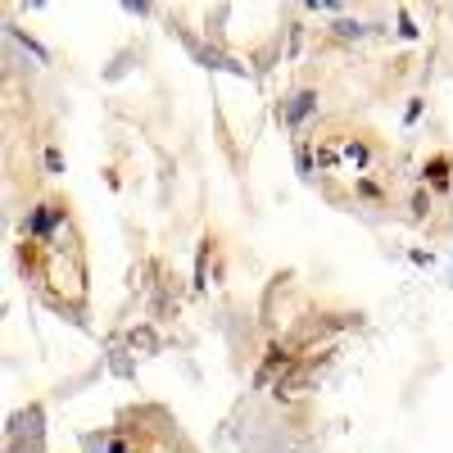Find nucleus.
Wrapping results in <instances>:
<instances>
[{
  "mask_svg": "<svg viewBox=\"0 0 453 453\" xmlns=\"http://www.w3.org/2000/svg\"><path fill=\"white\" fill-rule=\"evenodd\" d=\"M313 100H317V95H313V91H304V95H295V104H291V113H286V118H291V123H300V118H304V113H308V109H313Z\"/></svg>",
  "mask_w": 453,
  "mask_h": 453,
  "instance_id": "obj_1",
  "label": "nucleus"
},
{
  "mask_svg": "<svg viewBox=\"0 0 453 453\" xmlns=\"http://www.w3.org/2000/svg\"><path fill=\"white\" fill-rule=\"evenodd\" d=\"M46 168H50V172H60V168H64V159H60V150H46Z\"/></svg>",
  "mask_w": 453,
  "mask_h": 453,
  "instance_id": "obj_2",
  "label": "nucleus"
},
{
  "mask_svg": "<svg viewBox=\"0 0 453 453\" xmlns=\"http://www.w3.org/2000/svg\"><path fill=\"white\" fill-rule=\"evenodd\" d=\"M335 32H340V36H358L363 27H358V23H335Z\"/></svg>",
  "mask_w": 453,
  "mask_h": 453,
  "instance_id": "obj_3",
  "label": "nucleus"
}]
</instances>
